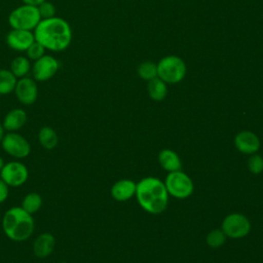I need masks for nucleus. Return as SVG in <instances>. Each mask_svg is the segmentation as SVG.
Returning <instances> with one entry per match:
<instances>
[{
	"label": "nucleus",
	"instance_id": "obj_29",
	"mask_svg": "<svg viewBox=\"0 0 263 263\" xmlns=\"http://www.w3.org/2000/svg\"><path fill=\"white\" fill-rule=\"evenodd\" d=\"M23 2V4H27V5H32V6H38L40 5L42 2H44L45 0H21Z\"/></svg>",
	"mask_w": 263,
	"mask_h": 263
},
{
	"label": "nucleus",
	"instance_id": "obj_22",
	"mask_svg": "<svg viewBox=\"0 0 263 263\" xmlns=\"http://www.w3.org/2000/svg\"><path fill=\"white\" fill-rule=\"evenodd\" d=\"M43 203V199L41 197V195L37 192H30L28 193L22 200V204L21 206L28 212L29 214L33 215L35 213H37Z\"/></svg>",
	"mask_w": 263,
	"mask_h": 263
},
{
	"label": "nucleus",
	"instance_id": "obj_21",
	"mask_svg": "<svg viewBox=\"0 0 263 263\" xmlns=\"http://www.w3.org/2000/svg\"><path fill=\"white\" fill-rule=\"evenodd\" d=\"M17 78L9 69H0V96H5L13 92Z\"/></svg>",
	"mask_w": 263,
	"mask_h": 263
},
{
	"label": "nucleus",
	"instance_id": "obj_17",
	"mask_svg": "<svg viewBox=\"0 0 263 263\" xmlns=\"http://www.w3.org/2000/svg\"><path fill=\"white\" fill-rule=\"evenodd\" d=\"M158 161L162 168L168 173L180 171L182 167V162L179 155L171 149L161 150L158 155Z\"/></svg>",
	"mask_w": 263,
	"mask_h": 263
},
{
	"label": "nucleus",
	"instance_id": "obj_30",
	"mask_svg": "<svg viewBox=\"0 0 263 263\" xmlns=\"http://www.w3.org/2000/svg\"><path fill=\"white\" fill-rule=\"evenodd\" d=\"M4 134H5V130H4V128H3L2 122H0V143H1V141H2V138H3Z\"/></svg>",
	"mask_w": 263,
	"mask_h": 263
},
{
	"label": "nucleus",
	"instance_id": "obj_6",
	"mask_svg": "<svg viewBox=\"0 0 263 263\" xmlns=\"http://www.w3.org/2000/svg\"><path fill=\"white\" fill-rule=\"evenodd\" d=\"M164 185L167 193L179 199L189 197L194 190L192 180L181 170L168 173L165 178Z\"/></svg>",
	"mask_w": 263,
	"mask_h": 263
},
{
	"label": "nucleus",
	"instance_id": "obj_12",
	"mask_svg": "<svg viewBox=\"0 0 263 263\" xmlns=\"http://www.w3.org/2000/svg\"><path fill=\"white\" fill-rule=\"evenodd\" d=\"M6 44L15 51L25 52L35 41L33 31L11 29L6 35Z\"/></svg>",
	"mask_w": 263,
	"mask_h": 263
},
{
	"label": "nucleus",
	"instance_id": "obj_9",
	"mask_svg": "<svg viewBox=\"0 0 263 263\" xmlns=\"http://www.w3.org/2000/svg\"><path fill=\"white\" fill-rule=\"evenodd\" d=\"M0 178L9 187H20L27 182L29 178V171L21 161H9L5 163L1 170Z\"/></svg>",
	"mask_w": 263,
	"mask_h": 263
},
{
	"label": "nucleus",
	"instance_id": "obj_2",
	"mask_svg": "<svg viewBox=\"0 0 263 263\" xmlns=\"http://www.w3.org/2000/svg\"><path fill=\"white\" fill-rule=\"evenodd\" d=\"M136 196L143 210L150 214L162 213L168 203V193L163 182L147 177L137 183Z\"/></svg>",
	"mask_w": 263,
	"mask_h": 263
},
{
	"label": "nucleus",
	"instance_id": "obj_11",
	"mask_svg": "<svg viewBox=\"0 0 263 263\" xmlns=\"http://www.w3.org/2000/svg\"><path fill=\"white\" fill-rule=\"evenodd\" d=\"M17 101L25 106L33 105L38 98L37 81L33 77L18 78L13 90Z\"/></svg>",
	"mask_w": 263,
	"mask_h": 263
},
{
	"label": "nucleus",
	"instance_id": "obj_32",
	"mask_svg": "<svg viewBox=\"0 0 263 263\" xmlns=\"http://www.w3.org/2000/svg\"><path fill=\"white\" fill-rule=\"evenodd\" d=\"M57 263H68V262H66V261H61V262H57Z\"/></svg>",
	"mask_w": 263,
	"mask_h": 263
},
{
	"label": "nucleus",
	"instance_id": "obj_15",
	"mask_svg": "<svg viewBox=\"0 0 263 263\" xmlns=\"http://www.w3.org/2000/svg\"><path fill=\"white\" fill-rule=\"evenodd\" d=\"M28 115L22 108H13L6 113L2 125L5 132H17L27 122Z\"/></svg>",
	"mask_w": 263,
	"mask_h": 263
},
{
	"label": "nucleus",
	"instance_id": "obj_16",
	"mask_svg": "<svg viewBox=\"0 0 263 263\" xmlns=\"http://www.w3.org/2000/svg\"><path fill=\"white\" fill-rule=\"evenodd\" d=\"M137 184L128 179H122L113 184L111 195L117 201H126L136 194Z\"/></svg>",
	"mask_w": 263,
	"mask_h": 263
},
{
	"label": "nucleus",
	"instance_id": "obj_24",
	"mask_svg": "<svg viewBox=\"0 0 263 263\" xmlns=\"http://www.w3.org/2000/svg\"><path fill=\"white\" fill-rule=\"evenodd\" d=\"M226 239L225 233L222 231V229H214L210 231L206 235V243L211 248H220L224 245Z\"/></svg>",
	"mask_w": 263,
	"mask_h": 263
},
{
	"label": "nucleus",
	"instance_id": "obj_20",
	"mask_svg": "<svg viewBox=\"0 0 263 263\" xmlns=\"http://www.w3.org/2000/svg\"><path fill=\"white\" fill-rule=\"evenodd\" d=\"M32 66H31V61L25 57V55H18L15 57L11 63H10V68L9 70L11 73L18 79L25 76H28L29 72L31 71Z\"/></svg>",
	"mask_w": 263,
	"mask_h": 263
},
{
	"label": "nucleus",
	"instance_id": "obj_5",
	"mask_svg": "<svg viewBox=\"0 0 263 263\" xmlns=\"http://www.w3.org/2000/svg\"><path fill=\"white\" fill-rule=\"evenodd\" d=\"M40 21L38 8L27 4L14 8L8 15V24L11 29L34 31Z\"/></svg>",
	"mask_w": 263,
	"mask_h": 263
},
{
	"label": "nucleus",
	"instance_id": "obj_28",
	"mask_svg": "<svg viewBox=\"0 0 263 263\" xmlns=\"http://www.w3.org/2000/svg\"><path fill=\"white\" fill-rule=\"evenodd\" d=\"M9 195V186L0 178V203H3Z\"/></svg>",
	"mask_w": 263,
	"mask_h": 263
},
{
	"label": "nucleus",
	"instance_id": "obj_14",
	"mask_svg": "<svg viewBox=\"0 0 263 263\" xmlns=\"http://www.w3.org/2000/svg\"><path fill=\"white\" fill-rule=\"evenodd\" d=\"M55 248V237L49 232L39 234L33 241V254L38 259H45L50 256Z\"/></svg>",
	"mask_w": 263,
	"mask_h": 263
},
{
	"label": "nucleus",
	"instance_id": "obj_8",
	"mask_svg": "<svg viewBox=\"0 0 263 263\" xmlns=\"http://www.w3.org/2000/svg\"><path fill=\"white\" fill-rule=\"evenodd\" d=\"M221 229L230 238H241L250 233L251 222L245 215L233 213L224 218Z\"/></svg>",
	"mask_w": 263,
	"mask_h": 263
},
{
	"label": "nucleus",
	"instance_id": "obj_18",
	"mask_svg": "<svg viewBox=\"0 0 263 263\" xmlns=\"http://www.w3.org/2000/svg\"><path fill=\"white\" fill-rule=\"evenodd\" d=\"M38 142L46 150H52L58 146L59 136L50 126H42L38 132Z\"/></svg>",
	"mask_w": 263,
	"mask_h": 263
},
{
	"label": "nucleus",
	"instance_id": "obj_3",
	"mask_svg": "<svg viewBox=\"0 0 263 263\" xmlns=\"http://www.w3.org/2000/svg\"><path fill=\"white\" fill-rule=\"evenodd\" d=\"M35 228V222L31 214L22 206L8 209L2 217V229L6 237L12 241L22 242L29 239Z\"/></svg>",
	"mask_w": 263,
	"mask_h": 263
},
{
	"label": "nucleus",
	"instance_id": "obj_27",
	"mask_svg": "<svg viewBox=\"0 0 263 263\" xmlns=\"http://www.w3.org/2000/svg\"><path fill=\"white\" fill-rule=\"evenodd\" d=\"M248 168L253 174H260L263 172V157L258 154H253L248 160Z\"/></svg>",
	"mask_w": 263,
	"mask_h": 263
},
{
	"label": "nucleus",
	"instance_id": "obj_1",
	"mask_svg": "<svg viewBox=\"0 0 263 263\" xmlns=\"http://www.w3.org/2000/svg\"><path fill=\"white\" fill-rule=\"evenodd\" d=\"M33 33L37 42L53 52L66 50L72 41L71 26L60 16L41 20Z\"/></svg>",
	"mask_w": 263,
	"mask_h": 263
},
{
	"label": "nucleus",
	"instance_id": "obj_26",
	"mask_svg": "<svg viewBox=\"0 0 263 263\" xmlns=\"http://www.w3.org/2000/svg\"><path fill=\"white\" fill-rule=\"evenodd\" d=\"M39 14L41 20H46V18H50L53 16H57V9L55 6L53 5V3L45 0L44 2H42L40 5L37 6Z\"/></svg>",
	"mask_w": 263,
	"mask_h": 263
},
{
	"label": "nucleus",
	"instance_id": "obj_23",
	"mask_svg": "<svg viewBox=\"0 0 263 263\" xmlns=\"http://www.w3.org/2000/svg\"><path fill=\"white\" fill-rule=\"evenodd\" d=\"M138 75L144 80H151L157 77V64L153 62H143L138 66Z\"/></svg>",
	"mask_w": 263,
	"mask_h": 263
},
{
	"label": "nucleus",
	"instance_id": "obj_10",
	"mask_svg": "<svg viewBox=\"0 0 263 263\" xmlns=\"http://www.w3.org/2000/svg\"><path fill=\"white\" fill-rule=\"evenodd\" d=\"M60 63L59 61L49 54H44L39 60L35 61L31 72L33 78L38 82H45L51 79L59 71Z\"/></svg>",
	"mask_w": 263,
	"mask_h": 263
},
{
	"label": "nucleus",
	"instance_id": "obj_25",
	"mask_svg": "<svg viewBox=\"0 0 263 263\" xmlns=\"http://www.w3.org/2000/svg\"><path fill=\"white\" fill-rule=\"evenodd\" d=\"M45 48L36 40L28 47V49L25 51L26 52V57L30 60V61H37L39 60L41 57H43L45 54Z\"/></svg>",
	"mask_w": 263,
	"mask_h": 263
},
{
	"label": "nucleus",
	"instance_id": "obj_13",
	"mask_svg": "<svg viewBox=\"0 0 263 263\" xmlns=\"http://www.w3.org/2000/svg\"><path fill=\"white\" fill-rule=\"evenodd\" d=\"M234 145L241 153L255 154L260 148V140L253 132L243 130L235 136Z\"/></svg>",
	"mask_w": 263,
	"mask_h": 263
},
{
	"label": "nucleus",
	"instance_id": "obj_7",
	"mask_svg": "<svg viewBox=\"0 0 263 263\" xmlns=\"http://www.w3.org/2000/svg\"><path fill=\"white\" fill-rule=\"evenodd\" d=\"M2 149L15 159H23L31 153L29 141L17 132H7L0 143Z\"/></svg>",
	"mask_w": 263,
	"mask_h": 263
},
{
	"label": "nucleus",
	"instance_id": "obj_31",
	"mask_svg": "<svg viewBox=\"0 0 263 263\" xmlns=\"http://www.w3.org/2000/svg\"><path fill=\"white\" fill-rule=\"evenodd\" d=\"M4 164H5V162H4V160H3V158L0 156V172H1V170L3 168V166H4Z\"/></svg>",
	"mask_w": 263,
	"mask_h": 263
},
{
	"label": "nucleus",
	"instance_id": "obj_19",
	"mask_svg": "<svg viewBox=\"0 0 263 263\" xmlns=\"http://www.w3.org/2000/svg\"><path fill=\"white\" fill-rule=\"evenodd\" d=\"M147 91L150 99L159 102L165 99L167 95V86L162 79H160L159 77H155L148 81Z\"/></svg>",
	"mask_w": 263,
	"mask_h": 263
},
{
	"label": "nucleus",
	"instance_id": "obj_4",
	"mask_svg": "<svg viewBox=\"0 0 263 263\" xmlns=\"http://www.w3.org/2000/svg\"><path fill=\"white\" fill-rule=\"evenodd\" d=\"M186 71L185 62L178 55H165L157 64V77L168 84L182 81Z\"/></svg>",
	"mask_w": 263,
	"mask_h": 263
}]
</instances>
